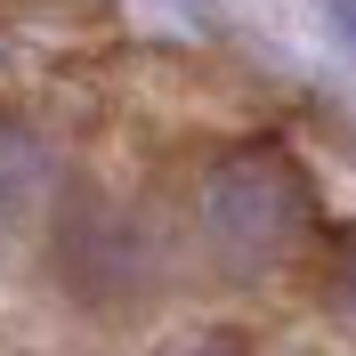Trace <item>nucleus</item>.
I'll use <instances>...</instances> for the list:
<instances>
[{
    "instance_id": "obj_3",
    "label": "nucleus",
    "mask_w": 356,
    "mask_h": 356,
    "mask_svg": "<svg viewBox=\"0 0 356 356\" xmlns=\"http://www.w3.org/2000/svg\"><path fill=\"white\" fill-rule=\"evenodd\" d=\"M33 195H41V154H33L17 130H0V219L33 211Z\"/></svg>"
},
{
    "instance_id": "obj_2",
    "label": "nucleus",
    "mask_w": 356,
    "mask_h": 356,
    "mask_svg": "<svg viewBox=\"0 0 356 356\" xmlns=\"http://www.w3.org/2000/svg\"><path fill=\"white\" fill-rule=\"evenodd\" d=\"M324 308H332V324L356 340V227H340L332 243H324Z\"/></svg>"
},
{
    "instance_id": "obj_1",
    "label": "nucleus",
    "mask_w": 356,
    "mask_h": 356,
    "mask_svg": "<svg viewBox=\"0 0 356 356\" xmlns=\"http://www.w3.org/2000/svg\"><path fill=\"white\" fill-rule=\"evenodd\" d=\"M195 227H202V251L235 284H259V275L291 267L316 243V186L275 146H235V154H219L202 170Z\"/></svg>"
}]
</instances>
